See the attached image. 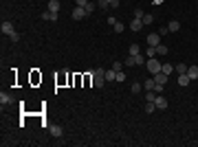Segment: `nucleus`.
<instances>
[{
	"instance_id": "f257e3e1",
	"label": "nucleus",
	"mask_w": 198,
	"mask_h": 147,
	"mask_svg": "<svg viewBox=\"0 0 198 147\" xmlns=\"http://www.w3.org/2000/svg\"><path fill=\"white\" fill-rule=\"evenodd\" d=\"M92 84H95V88H101L106 84V70L104 68H95L92 70Z\"/></svg>"
},
{
	"instance_id": "a878e982",
	"label": "nucleus",
	"mask_w": 198,
	"mask_h": 147,
	"mask_svg": "<svg viewBox=\"0 0 198 147\" xmlns=\"http://www.w3.org/2000/svg\"><path fill=\"white\" fill-rule=\"evenodd\" d=\"M145 55H147V57H156V48H154V46H147Z\"/></svg>"
},
{
	"instance_id": "412c9836",
	"label": "nucleus",
	"mask_w": 198,
	"mask_h": 147,
	"mask_svg": "<svg viewBox=\"0 0 198 147\" xmlns=\"http://www.w3.org/2000/svg\"><path fill=\"white\" fill-rule=\"evenodd\" d=\"M84 9H86V15H92V11H95V2H90V0H88V5H86Z\"/></svg>"
},
{
	"instance_id": "cd10ccee",
	"label": "nucleus",
	"mask_w": 198,
	"mask_h": 147,
	"mask_svg": "<svg viewBox=\"0 0 198 147\" xmlns=\"http://www.w3.org/2000/svg\"><path fill=\"white\" fill-rule=\"evenodd\" d=\"M152 22H154V15H152V13L143 15V24H152Z\"/></svg>"
},
{
	"instance_id": "f8f14e48",
	"label": "nucleus",
	"mask_w": 198,
	"mask_h": 147,
	"mask_svg": "<svg viewBox=\"0 0 198 147\" xmlns=\"http://www.w3.org/2000/svg\"><path fill=\"white\" fill-rule=\"evenodd\" d=\"M187 77L194 81V79H198V66H189L187 68Z\"/></svg>"
},
{
	"instance_id": "473e14b6",
	"label": "nucleus",
	"mask_w": 198,
	"mask_h": 147,
	"mask_svg": "<svg viewBox=\"0 0 198 147\" xmlns=\"http://www.w3.org/2000/svg\"><path fill=\"white\" fill-rule=\"evenodd\" d=\"M126 66H134V57H132V55H128V59H126Z\"/></svg>"
},
{
	"instance_id": "bb28decb",
	"label": "nucleus",
	"mask_w": 198,
	"mask_h": 147,
	"mask_svg": "<svg viewBox=\"0 0 198 147\" xmlns=\"http://www.w3.org/2000/svg\"><path fill=\"white\" fill-rule=\"evenodd\" d=\"M187 68H189V66H185V64L181 62V64H178V66H176L174 70H178V75H183V72H187Z\"/></svg>"
},
{
	"instance_id": "c9c22d12",
	"label": "nucleus",
	"mask_w": 198,
	"mask_h": 147,
	"mask_svg": "<svg viewBox=\"0 0 198 147\" xmlns=\"http://www.w3.org/2000/svg\"><path fill=\"white\" fill-rule=\"evenodd\" d=\"M108 24H110V27H115V24H117V18H112V15H110V18H108Z\"/></svg>"
},
{
	"instance_id": "7ed1b4c3",
	"label": "nucleus",
	"mask_w": 198,
	"mask_h": 147,
	"mask_svg": "<svg viewBox=\"0 0 198 147\" xmlns=\"http://www.w3.org/2000/svg\"><path fill=\"white\" fill-rule=\"evenodd\" d=\"M167 77H169V75H165L163 70H161V72H156V75H154V84H156V92H161V90H163V86L167 84Z\"/></svg>"
},
{
	"instance_id": "4c0bfd02",
	"label": "nucleus",
	"mask_w": 198,
	"mask_h": 147,
	"mask_svg": "<svg viewBox=\"0 0 198 147\" xmlns=\"http://www.w3.org/2000/svg\"><path fill=\"white\" fill-rule=\"evenodd\" d=\"M152 2H154V5H163V0H152Z\"/></svg>"
},
{
	"instance_id": "f3484780",
	"label": "nucleus",
	"mask_w": 198,
	"mask_h": 147,
	"mask_svg": "<svg viewBox=\"0 0 198 147\" xmlns=\"http://www.w3.org/2000/svg\"><path fill=\"white\" fill-rule=\"evenodd\" d=\"M139 53H141L139 44H130V48H128V55H139Z\"/></svg>"
},
{
	"instance_id": "c756f323",
	"label": "nucleus",
	"mask_w": 198,
	"mask_h": 147,
	"mask_svg": "<svg viewBox=\"0 0 198 147\" xmlns=\"http://www.w3.org/2000/svg\"><path fill=\"white\" fill-rule=\"evenodd\" d=\"M99 7H101V9H108L110 7V0H99V2H97Z\"/></svg>"
},
{
	"instance_id": "4be33fe9",
	"label": "nucleus",
	"mask_w": 198,
	"mask_h": 147,
	"mask_svg": "<svg viewBox=\"0 0 198 147\" xmlns=\"http://www.w3.org/2000/svg\"><path fill=\"white\" fill-rule=\"evenodd\" d=\"M112 29H115L117 33H123V29H126V24H123V22H119V20H117V24H115Z\"/></svg>"
},
{
	"instance_id": "20e7f679",
	"label": "nucleus",
	"mask_w": 198,
	"mask_h": 147,
	"mask_svg": "<svg viewBox=\"0 0 198 147\" xmlns=\"http://www.w3.org/2000/svg\"><path fill=\"white\" fill-rule=\"evenodd\" d=\"M84 18H88V15H86V9L75 5V9H73V20H84Z\"/></svg>"
},
{
	"instance_id": "72a5a7b5",
	"label": "nucleus",
	"mask_w": 198,
	"mask_h": 147,
	"mask_svg": "<svg viewBox=\"0 0 198 147\" xmlns=\"http://www.w3.org/2000/svg\"><path fill=\"white\" fill-rule=\"evenodd\" d=\"M121 68H123L121 62H115V64H112V70H121Z\"/></svg>"
},
{
	"instance_id": "9d476101",
	"label": "nucleus",
	"mask_w": 198,
	"mask_h": 147,
	"mask_svg": "<svg viewBox=\"0 0 198 147\" xmlns=\"http://www.w3.org/2000/svg\"><path fill=\"white\" fill-rule=\"evenodd\" d=\"M11 101H13V97L9 92H0V103H2V106H9Z\"/></svg>"
},
{
	"instance_id": "0eeeda50",
	"label": "nucleus",
	"mask_w": 198,
	"mask_h": 147,
	"mask_svg": "<svg viewBox=\"0 0 198 147\" xmlns=\"http://www.w3.org/2000/svg\"><path fill=\"white\" fill-rule=\"evenodd\" d=\"M154 106H156V108H161V110H165V108H167V99H165L163 94H156V99H154Z\"/></svg>"
},
{
	"instance_id": "9b49d317",
	"label": "nucleus",
	"mask_w": 198,
	"mask_h": 147,
	"mask_svg": "<svg viewBox=\"0 0 198 147\" xmlns=\"http://www.w3.org/2000/svg\"><path fill=\"white\" fill-rule=\"evenodd\" d=\"M40 18H42V20H48V22H55V20H57V13H53V11H44Z\"/></svg>"
},
{
	"instance_id": "4468645a",
	"label": "nucleus",
	"mask_w": 198,
	"mask_h": 147,
	"mask_svg": "<svg viewBox=\"0 0 198 147\" xmlns=\"http://www.w3.org/2000/svg\"><path fill=\"white\" fill-rule=\"evenodd\" d=\"M167 29H169V31H172V33H176V31H178V29H181V22H178V20H172V22H169V24H167Z\"/></svg>"
},
{
	"instance_id": "423d86ee",
	"label": "nucleus",
	"mask_w": 198,
	"mask_h": 147,
	"mask_svg": "<svg viewBox=\"0 0 198 147\" xmlns=\"http://www.w3.org/2000/svg\"><path fill=\"white\" fill-rule=\"evenodd\" d=\"M48 132H51V136H55V138H62L64 128L62 125H48Z\"/></svg>"
},
{
	"instance_id": "f704fd0d",
	"label": "nucleus",
	"mask_w": 198,
	"mask_h": 147,
	"mask_svg": "<svg viewBox=\"0 0 198 147\" xmlns=\"http://www.w3.org/2000/svg\"><path fill=\"white\" fill-rule=\"evenodd\" d=\"M75 5H77V7H86V5H88V0H75Z\"/></svg>"
},
{
	"instance_id": "6ab92c4d",
	"label": "nucleus",
	"mask_w": 198,
	"mask_h": 147,
	"mask_svg": "<svg viewBox=\"0 0 198 147\" xmlns=\"http://www.w3.org/2000/svg\"><path fill=\"white\" fill-rule=\"evenodd\" d=\"M154 48H156V55H159V53H163V55H165V53H167V46H165V44H163V42H161V44H156V46H154Z\"/></svg>"
},
{
	"instance_id": "393cba45",
	"label": "nucleus",
	"mask_w": 198,
	"mask_h": 147,
	"mask_svg": "<svg viewBox=\"0 0 198 147\" xmlns=\"http://www.w3.org/2000/svg\"><path fill=\"white\" fill-rule=\"evenodd\" d=\"M161 70L165 72V75H169V72L174 70V66H172V64H163V66H161Z\"/></svg>"
},
{
	"instance_id": "2eb2a0df",
	"label": "nucleus",
	"mask_w": 198,
	"mask_h": 147,
	"mask_svg": "<svg viewBox=\"0 0 198 147\" xmlns=\"http://www.w3.org/2000/svg\"><path fill=\"white\" fill-rule=\"evenodd\" d=\"M191 79L187 77V72H183V75H178V86H187Z\"/></svg>"
},
{
	"instance_id": "7c9ffc66",
	"label": "nucleus",
	"mask_w": 198,
	"mask_h": 147,
	"mask_svg": "<svg viewBox=\"0 0 198 147\" xmlns=\"http://www.w3.org/2000/svg\"><path fill=\"white\" fill-rule=\"evenodd\" d=\"M143 15H145V13H143V9H139V7H137V9H134V18H141V20H143Z\"/></svg>"
},
{
	"instance_id": "aec40b11",
	"label": "nucleus",
	"mask_w": 198,
	"mask_h": 147,
	"mask_svg": "<svg viewBox=\"0 0 198 147\" xmlns=\"http://www.w3.org/2000/svg\"><path fill=\"white\" fill-rule=\"evenodd\" d=\"M143 88H145V90H156V84H154V79H147Z\"/></svg>"
},
{
	"instance_id": "b1692460",
	"label": "nucleus",
	"mask_w": 198,
	"mask_h": 147,
	"mask_svg": "<svg viewBox=\"0 0 198 147\" xmlns=\"http://www.w3.org/2000/svg\"><path fill=\"white\" fill-rule=\"evenodd\" d=\"M154 108H156V106H154L152 101H147V103H145V114H152V112H154Z\"/></svg>"
},
{
	"instance_id": "2f4dec72",
	"label": "nucleus",
	"mask_w": 198,
	"mask_h": 147,
	"mask_svg": "<svg viewBox=\"0 0 198 147\" xmlns=\"http://www.w3.org/2000/svg\"><path fill=\"white\" fill-rule=\"evenodd\" d=\"M9 40H11V42H18V40H20V33H11Z\"/></svg>"
},
{
	"instance_id": "a211bd4d",
	"label": "nucleus",
	"mask_w": 198,
	"mask_h": 147,
	"mask_svg": "<svg viewBox=\"0 0 198 147\" xmlns=\"http://www.w3.org/2000/svg\"><path fill=\"white\" fill-rule=\"evenodd\" d=\"M117 79V70H106V81H115Z\"/></svg>"
},
{
	"instance_id": "ddd939ff",
	"label": "nucleus",
	"mask_w": 198,
	"mask_h": 147,
	"mask_svg": "<svg viewBox=\"0 0 198 147\" xmlns=\"http://www.w3.org/2000/svg\"><path fill=\"white\" fill-rule=\"evenodd\" d=\"M46 11H53V13H60V2L57 0H48V9Z\"/></svg>"
},
{
	"instance_id": "5701e85b",
	"label": "nucleus",
	"mask_w": 198,
	"mask_h": 147,
	"mask_svg": "<svg viewBox=\"0 0 198 147\" xmlns=\"http://www.w3.org/2000/svg\"><path fill=\"white\" fill-rule=\"evenodd\" d=\"M130 90H132V92H134V94H139V92H141V90H143V86H141V84H139V81H134V84H132V88H130Z\"/></svg>"
},
{
	"instance_id": "1a4fd4ad",
	"label": "nucleus",
	"mask_w": 198,
	"mask_h": 147,
	"mask_svg": "<svg viewBox=\"0 0 198 147\" xmlns=\"http://www.w3.org/2000/svg\"><path fill=\"white\" fill-rule=\"evenodd\" d=\"M147 44H150V46L161 44V35H159V33H150V35H147Z\"/></svg>"
},
{
	"instance_id": "dca6fc26",
	"label": "nucleus",
	"mask_w": 198,
	"mask_h": 147,
	"mask_svg": "<svg viewBox=\"0 0 198 147\" xmlns=\"http://www.w3.org/2000/svg\"><path fill=\"white\" fill-rule=\"evenodd\" d=\"M134 57V66H145V57L139 53V55H132Z\"/></svg>"
},
{
	"instance_id": "e433bc0d",
	"label": "nucleus",
	"mask_w": 198,
	"mask_h": 147,
	"mask_svg": "<svg viewBox=\"0 0 198 147\" xmlns=\"http://www.w3.org/2000/svg\"><path fill=\"white\" fill-rule=\"evenodd\" d=\"M110 7H112V9H117V7H119V0H110Z\"/></svg>"
},
{
	"instance_id": "6e6552de",
	"label": "nucleus",
	"mask_w": 198,
	"mask_h": 147,
	"mask_svg": "<svg viewBox=\"0 0 198 147\" xmlns=\"http://www.w3.org/2000/svg\"><path fill=\"white\" fill-rule=\"evenodd\" d=\"M141 29H143V20L141 18H134L130 22V31H141Z\"/></svg>"
},
{
	"instance_id": "39448f33",
	"label": "nucleus",
	"mask_w": 198,
	"mask_h": 147,
	"mask_svg": "<svg viewBox=\"0 0 198 147\" xmlns=\"http://www.w3.org/2000/svg\"><path fill=\"white\" fill-rule=\"evenodd\" d=\"M0 31H2L5 35H11V33H16V29H13V24H11L9 20H5L2 24H0Z\"/></svg>"
},
{
	"instance_id": "c85d7f7f",
	"label": "nucleus",
	"mask_w": 198,
	"mask_h": 147,
	"mask_svg": "<svg viewBox=\"0 0 198 147\" xmlns=\"http://www.w3.org/2000/svg\"><path fill=\"white\" fill-rule=\"evenodd\" d=\"M115 81H126V72L123 70H117V79Z\"/></svg>"
},
{
	"instance_id": "f03ea898",
	"label": "nucleus",
	"mask_w": 198,
	"mask_h": 147,
	"mask_svg": "<svg viewBox=\"0 0 198 147\" xmlns=\"http://www.w3.org/2000/svg\"><path fill=\"white\" fill-rule=\"evenodd\" d=\"M161 62L156 59V57H150V59H147V64H145V70H150L152 72V75H156V72H161Z\"/></svg>"
}]
</instances>
